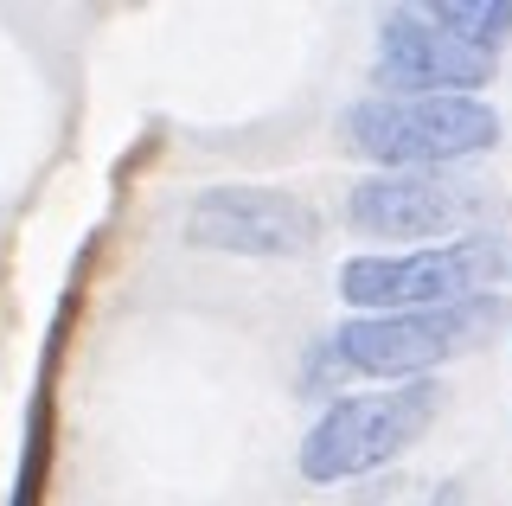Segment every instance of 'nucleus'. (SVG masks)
I'll return each mask as SVG.
<instances>
[{
    "instance_id": "nucleus-1",
    "label": "nucleus",
    "mask_w": 512,
    "mask_h": 506,
    "mask_svg": "<svg viewBox=\"0 0 512 506\" xmlns=\"http://www.w3.org/2000/svg\"><path fill=\"white\" fill-rule=\"evenodd\" d=\"M346 141L378 167H442L500 141V116L480 97H359L346 109Z\"/></svg>"
},
{
    "instance_id": "nucleus-2",
    "label": "nucleus",
    "mask_w": 512,
    "mask_h": 506,
    "mask_svg": "<svg viewBox=\"0 0 512 506\" xmlns=\"http://www.w3.org/2000/svg\"><path fill=\"white\" fill-rule=\"evenodd\" d=\"M506 276L500 237H455L397 257H352L340 263V295L359 314H410V308H455L474 302L487 282Z\"/></svg>"
},
{
    "instance_id": "nucleus-3",
    "label": "nucleus",
    "mask_w": 512,
    "mask_h": 506,
    "mask_svg": "<svg viewBox=\"0 0 512 506\" xmlns=\"http://www.w3.org/2000/svg\"><path fill=\"white\" fill-rule=\"evenodd\" d=\"M500 295H474L455 308H410V314H359L333 334V366L365 378H429L461 359L500 327Z\"/></svg>"
},
{
    "instance_id": "nucleus-4",
    "label": "nucleus",
    "mask_w": 512,
    "mask_h": 506,
    "mask_svg": "<svg viewBox=\"0 0 512 506\" xmlns=\"http://www.w3.org/2000/svg\"><path fill=\"white\" fill-rule=\"evenodd\" d=\"M429 417H436V391L429 385H384V391L340 398V404L320 410V423L301 436V474L314 487L372 474L384 462H397L423 436Z\"/></svg>"
},
{
    "instance_id": "nucleus-5",
    "label": "nucleus",
    "mask_w": 512,
    "mask_h": 506,
    "mask_svg": "<svg viewBox=\"0 0 512 506\" xmlns=\"http://www.w3.org/2000/svg\"><path fill=\"white\" fill-rule=\"evenodd\" d=\"M320 218L288 186H205L186 205V244L231 257H301L314 250Z\"/></svg>"
},
{
    "instance_id": "nucleus-6",
    "label": "nucleus",
    "mask_w": 512,
    "mask_h": 506,
    "mask_svg": "<svg viewBox=\"0 0 512 506\" xmlns=\"http://www.w3.org/2000/svg\"><path fill=\"white\" fill-rule=\"evenodd\" d=\"M378 97H474L493 77V52L448 33L436 13H384L378 20Z\"/></svg>"
},
{
    "instance_id": "nucleus-7",
    "label": "nucleus",
    "mask_w": 512,
    "mask_h": 506,
    "mask_svg": "<svg viewBox=\"0 0 512 506\" xmlns=\"http://www.w3.org/2000/svg\"><path fill=\"white\" fill-rule=\"evenodd\" d=\"M468 199L448 180H429V173H384V180H359L346 199V218L372 237H410V244H442V231L461 225Z\"/></svg>"
},
{
    "instance_id": "nucleus-8",
    "label": "nucleus",
    "mask_w": 512,
    "mask_h": 506,
    "mask_svg": "<svg viewBox=\"0 0 512 506\" xmlns=\"http://www.w3.org/2000/svg\"><path fill=\"white\" fill-rule=\"evenodd\" d=\"M429 13H436L448 33H461L468 45H487V52H500L512 39V7L506 0H436Z\"/></svg>"
}]
</instances>
